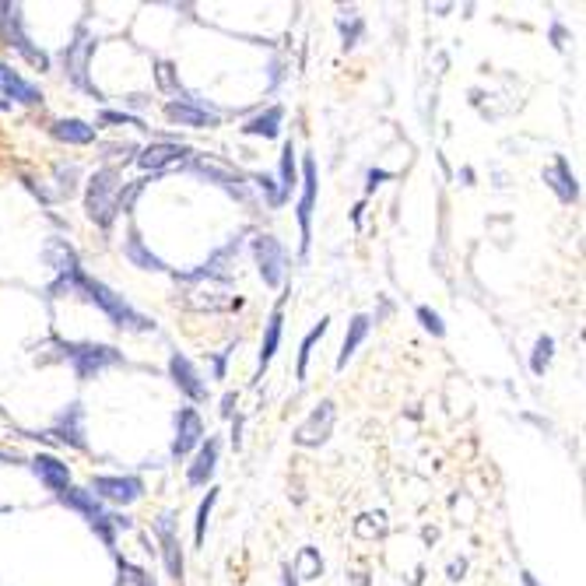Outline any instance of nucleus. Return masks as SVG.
<instances>
[{"label":"nucleus","instance_id":"14","mask_svg":"<svg viewBox=\"0 0 586 586\" xmlns=\"http://www.w3.org/2000/svg\"><path fill=\"white\" fill-rule=\"evenodd\" d=\"M316 162L306 158L302 162V197H298V232H302V253H309L313 243V211H316Z\"/></svg>","mask_w":586,"mask_h":586},{"label":"nucleus","instance_id":"25","mask_svg":"<svg viewBox=\"0 0 586 586\" xmlns=\"http://www.w3.org/2000/svg\"><path fill=\"white\" fill-rule=\"evenodd\" d=\"M277 207L292 201V190L298 186V176H295V141H285L281 148V165H277Z\"/></svg>","mask_w":586,"mask_h":586},{"label":"nucleus","instance_id":"38","mask_svg":"<svg viewBox=\"0 0 586 586\" xmlns=\"http://www.w3.org/2000/svg\"><path fill=\"white\" fill-rule=\"evenodd\" d=\"M116 562H120V576H123V580H127L131 586H158L155 580H152V576L144 572V569H137V565H131L127 559H120V555H116Z\"/></svg>","mask_w":586,"mask_h":586},{"label":"nucleus","instance_id":"8","mask_svg":"<svg viewBox=\"0 0 586 586\" xmlns=\"http://www.w3.org/2000/svg\"><path fill=\"white\" fill-rule=\"evenodd\" d=\"M165 116L180 127H194V131H204V127H218L222 123V110L211 106L201 95H180L173 102H165Z\"/></svg>","mask_w":586,"mask_h":586},{"label":"nucleus","instance_id":"11","mask_svg":"<svg viewBox=\"0 0 586 586\" xmlns=\"http://www.w3.org/2000/svg\"><path fill=\"white\" fill-rule=\"evenodd\" d=\"M334 422H338V404H334V401H319V404L313 407V414L295 429L292 443L302 446V450H316V446H323V443L330 439Z\"/></svg>","mask_w":586,"mask_h":586},{"label":"nucleus","instance_id":"5","mask_svg":"<svg viewBox=\"0 0 586 586\" xmlns=\"http://www.w3.org/2000/svg\"><path fill=\"white\" fill-rule=\"evenodd\" d=\"M120 194H123V176L116 165H102L95 169L89 180V194H85V215L99 228H110L120 215Z\"/></svg>","mask_w":586,"mask_h":586},{"label":"nucleus","instance_id":"47","mask_svg":"<svg viewBox=\"0 0 586 586\" xmlns=\"http://www.w3.org/2000/svg\"><path fill=\"white\" fill-rule=\"evenodd\" d=\"M519 580H523V586H541V583H538V580H534V576H530V572H527V569L519 572Z\"/></svg>","mask_w":586,"mask_h":586},{"label":"nucleus","instance_id":"45","mask_svg":"<svg viewBox=\"0 0 586 586\" xmlns=\"http://www.w3.org/2000/svg\"><path fill=\"white\" fill-rule=\"evenodd\" d=\"M232 411H235V393H225V401H222V414L232 418Z\"/></svg>","mask_w":586,"mask_h":586},{"label":"nucleus","instance_id":"6","mask_svg":"<svg viewBox=\"0 0 586 586\" xmlns=\"http://www.w3.org/2000/svg\"><path fill=\"white\" fill-rule=\"evenodd\" d=\"M95 36L89 32V25H78L74 28V39H70L64 49H60V60H64V74H68V81L74 85V89L89 91L91 99H102V91H99V85L91 81V53H95Z\"/></svg>","mask_w":586,"mask_h":586},{"label":"nucleus","instance_id":"24","mask_svg":"<svg viewBox=\"0 0 586 586\" xmlns=\"http://www.w3.org/2000/svg\"><path fill=\"white\" fill-rule=\"evenodd\" d=\"M123 256L134 264V267H141V271H169L162 260H158L152 249L144 246V239H141V232L137 228H131L127 232V243H123Z\"/></svg>","mask_w":586,"mask_h":586},{"label":"nucleus","instance_id":"21","mask_svg":"<svg viewBox=\"0 0 586 586\" xmlns=\"http://www.w3.org/2000/svg\"><path fill=\"white\" fill-rule=\"evenodd\" d=\"M32 474L43 481L49 492H64V488H70V467L64 464V460H57V456H49V453H39V456H32Z\"/></svg>","mask_w":586,"mask_h":586},{"label":"nucleus","instance_id":"2","mask_svg":"<svg viewBox=\"0 0 586 586\" xmlns=\"http://www.w3.org/2000/svg\"><path fill=\"white\" fill-rule=\"evenodd\" d=\"M176 285H183V306L197 309V313H222L239 306V298L232 295V277L207 274L204 267L176 274Z\"/></svg>","mask_w":586,"mask_h":586},{"label":"nucleus","instance_id":"29","mask_svg":"<svg viewBox=\"0 0 586 586\" xmlns=\"http://www.w3.org/2000/svg\"><path fill=\"white\" fill-rule=\"evenodd\" d=\"M281 323H285V298L274 306L271 319H267V334H264V344H260V372L271 365V359L277 355V344H281Z\"/></svg>","mask_w":586,"mask_h":586},{"label":"nucleus","instance_id":"36","mask_svg":"<svg viewBox=\"0 0 586 586\" xmlns=\"http://www.w3.org/2000/svg\"><path fill=\"white\" fill-rule=\"evenodd\" d=\"M155 81L162 91H169V95H183V85H180V74L176 68L169 64V60H155Z\"/></svg>","mask_w":586,"mask_h":586},{"label":"nucleus","instance_id":"28","mask_svg":"<svg viewBox=\"0 0 586 586\" xmlns=\"http://www.w3.org/2000/svg\"><path fill=\"white\" fill-rule=\"evenodd\" d=\"M49 134L57 137V141H64V144H91L95 141V127L85 123V120H57V123H49Z\"/></svg>","mask_w":586,"mask_h":586},{"label":"nucleus","instance_id":"41","mask_svg":"<svg viewBox=\"0 0 586 586\" xmlns=\"http://www.w3.org/2000/svg\"><path fill=\"white\" fill-rule=\"evenodd\" d=\"M365 190H369V194H372V190H376V186H380V183L383 180H390V173H386V169H369V173H365Z\"/></svg>","mask_w":586,"mask_h":586},{"label":"nucleus","instance_id":"13","mask_svg":"<svg viewBox=\"0 0 586 586\" xmlns=\"http://www.w3.org/2000/svg\"><path fill=\"white\" fill-rule=\"evenodd\" d=\"M253 256H256V271L264 277V285L267 288H281L285 285V246L274 235L260 232L253 239Z\"/></svg>","mask_w":586,"mask_h":586},{"label":"nucleus","instance_id":"43","mask_svg":"<svg viewBox=\"0 0 586 586\" xmlns=\"http://www.w3.org/2000/svg\"><path fill=\"white\" fill-rule=\"evenodd\" d=\"M464 572H467V559H453L450 569H446V576H450L453 583H460V580H464Z\"/></svg>","mask_w":586,"mask_h":586},{"label":"nucleus","instance_id":"16","mask_svg":"<svg viewBox=\"0 0 586 586\" xmlns=\"http://www.w3.org/2000/svg\"><path fill=\"white\" fill-rule=\"evenodd\" d=\"M169 376H173V383L180 386L183 397H190L194 404L207 401V383L201 380L197 365L186 359V355H180V351H173V355H169Z\"/></svg>","mask_w":586,"mask_h":586},{"label":"nucleus","instance_id":"42","mask_svg":"<svg viewBox=\"0 0 586 586\" xmlns=\"http://www.w3.org/2000/svg\"><path fill=\"white\" fill-rule=\"evenodd\" d=\"M228 355H232V348H225V351H218V355H215V361H211V365H215V380H225Z\"/></svg>","mask_w":586,"mask_h":586},{"label":"nucleus","instance_id":"20","mask_svg":"<svg viewBox=\"0 0 586 586\" xmlns=\"http://www.w3.org/2000/svg\"><path fill=\"white\" fill-rule=\"evenodd\" d=\"M183 158H190V148H186V144H176V141H155V144H148V148L137 155V165H141L144 173H162L165 165H176Z\"/></svg>","mask_w":586,"mask_h":586},{"label":"nucleus","instance_id":"15","mask_svg":"<svg viewBox=\"0 0 586 586\" xmlns=\"http://www.w3.org/2000/svg\"><path fill=\"white\" fill-rule=\"evenodd\" d=\"M15 102L39 106V102H43V91L36 89L32 81H25L18 70H11L7 64H0V110H11Z\"/></svg>","mask_w":586,"mask_h":586},{"label":"nucleus","instance_id":"12","mask_svg":"<svg viewBox=\"0 0 586 586\" xmlns=\"http://www.w3.org/2000/svg\"><path fill=\"white\" fill-rule=\"evenodd\" d=\"M43 439H57V443H64L70 450H89V439H85V407L81 401H70L57 418H53V425L46 432Z\"/></svg>","mask_w":586,"mask_h":586},{"label":"nucleus","instance_id":"27","mask_svg":"<svg viewBox=\"0 0 586 586\" xmlns=\"http://www.w3.org/2000/svg\"><path fill=\"white\" fill-rule=\"evenodd\" d=\"M281 120H285V110H281V106H271V110H264V113L253 116V120H246V123H243V134L271 141V137L281 134Z\"/></svg>","mask_w":586,"mask_h":586},{"label":"nucleus","instance_id":"18","mask_svg":"<svg viewBox=\"0 0 586 586\" xmlns=\"http://www.w3.org/2000/svg\"><path fill=\"white\" fill-rule=\"evenodd\" d=\"M218 456H222V439L218 435H207L201 446H197V456H194V464L186 467V481L194 485V488H204L215 471H218Z\"/></svg>","mask_w":586,"mask_h":586},{"label":"nucleus","instance_id":"40","mask_svg":"<svg viewBox=\"0 0 586 586\" xmlns=\"http://www.w3.org/2000/svg\"><path fill=\"white\" fill-rule=\"evenodd\" d=\"M102 123H116V127H137V131H144V120H137L131 113H113V110H106L102 113Z\"/></svg>","mask_w":586,"mask_h":586},{"label":"nucleus","instance_id":"44","mask_svg":"<svg viewBox=\"0 0 586 586\" xmlns=\"http://www.w3.org/2000/svg\"><path fill=\"white\" fill-rule=\"evenodd\" d=\"M551 39H555V49H565V28L562 25H551Z\"/></svg>","mask_w":586,"mask_h":586},{"label":"nucleus","instance_id":"9","mask_svg":"<svg viewBox=\"0 0 586 586\" xmlns=\"http://www.w3.org/2000/svg\"><path fill=\"white\" fill-rule=\"evenodd\" d=\"M152 534L162 544V565L169 572L173 583H183V572H186V562H183V544H180V530H176V513H158L152 519Z\"/></svg>","mask_w":586,"mask_h":586},{"label":"nucleus","instance_id":"39","mask_svg":"<svg viewBox=\"0 0 586 586\" xmlns=\"http://www.w3.org/2000/svg\"><path fill=\"white\" fill-rule=\"evenodd\" d=\"M414 313H418V319H422V327L429 330L432 338H443V334H446V323H443V316L435 313V309H429V306H418Z\"/></svg>","mask_w":586,"mask_h":586},{"label":"nucleus","instance_id":"32","mask_svg":"<svg viewBox=\"0 0 586 586\" xmlns=\"http://www.w3.org/2000/svg\"><path fill=\"white\" fill-rule=\"evenodd\" d=\"M330 330V316H323L319 323H316L313 330L302 338V348H298V369H295V376L298 380H306V365H309V355H313V348H316V340H323V334Z\"/></svg>","mask_w":586,"mask_h":586},{"label":"nucleus","instance_id":"22","mask_svg":"<svg viewBox=\"0 0 586 586\" xmlns=\"http://www.w3.org/2000/svg\"><path fill=\"white\" fill-rule=\"evenodd\" d=\"M541 180L555 190V197H559L562 204L580 201V183H576V176H572V169H569V162H565L562 155L555 158V165H548V169H544Z\"/></svg>","mask_w":586,"mask_h":586},{"label":"nucleus","instance_id":"37","mask_svg":"<svg viewBox=\"0 0 586 586\" xmlns=\"http://www.w3.org/2000/svg\"><path fill=\"white\" fill-rule=\"evenodd\" d=\"M78 165L70 162V165H57V194H53V201H68L70 194L78 190Z\"/></svg>","mask_w":586,"mask_h":586},{"label":"nucleus","instance_id":"35","mask_svg":"<svg viewBox=\"0 0 586 586\" xmlns=\"http://www.w3.org/2000/svg\"><path fill=\"white\" fill-rule=\"evenodd\" d=\"M215 502H218V488H207L201 509H197V519H194V541H197V544H204V538H207V519H211Z\"/></svg>","mask_w":586,"mask_h":586},{"label":"nucleus","instance_id":"10","mask_svg":"<svg viewBox=\"0 0 586 586\" xmlns=\"http://www.w3.org/2000/svg\"><path fill=\"white\" fill-rule=\"evenodd\" d=\"M91 496L99 502H113V506H134L144 496V481L134 474H99L91 477Z\"/></svg>","mask_w":586,"mask_h":586},{"label":"nucleus","instance_id":"31","mask_svg":"<svg viewBox=\"0 0 586 586\" xmlns=\"http://www.w3.org/2000/svg\"><path fill=\"white\" fill-rule=\"evenodd\" d=\"M292 572H295V580H319V576H323V559H319V551H316L313 544L298 548Z\"/></svg>","mask_w":586,"mask_h":586},{"label":"nucleus","instance_id":"17","mask_svg":"<svg viewBox=\"0 0 586 586\" xmlns=\"http://www.w3.org/2000/svg\"><path fill=\"white\" fill-rule=\"evenodd\" d=\"M204 443V422L194 407H180L176 411V439H173V456L183 460L186 453H194Z\"/></svg>","mask_w":586,"mask_h":586},{"label":"nucleus","instance_id":"7","mask_svg":"<svg viewBox=\"0 0 586 586\" xmlns=\"http://www.w3.org/2000/svg\"><path fill=\"white\" fill-rule=\"evenodd\" d=\"M0 39L7 46H15L18 53H22L25 60L32 64V68L39 70H49V57H46V49L28 39V32H25V22H22V4H11V0H0Z\"/></svg>","mask_w":586,"mask_h":586},{"label":"nucleus","instance_id":"4","mask_svg":"<svg viewBox=\"0 0 586 586\" xmlns=\"http://www.w3.org/2000/svg\"><path fill=\"white\" fill-rule=\"evenodd\" d=\"M57 498H60V506H68V509H74V513H81V517L89 519V527L99 534V541L106 544L113 555H116L120 530H134V519L123 517V513H110L99 498L91 496L89 488H64Z\"/></svg>","mask_w":586,"mask_h":586},{"label":"nucleus","instance_id":"19","mask_svg":"<svg viewBox=\"0 0 586 586\" xmlns=\"http://www.w3.org/2000/svg\"><path fill=\"white\" fill-rule=\"evenodd\" d=\"M194 173H201L204 180L218 183L228 197H235V201L243 204L253 201V197H249V183L243 180V176H235V173H228L225 165H215V162H207V158H197V162H194Z\"/></svg>","mask_w":586,"mask_h":586},{"label":"nucleus","instance_id":"26","mask_svg":"<svg viewBox=\"0 0 586 586\" xmlns=\"http://www.w3.org/2000/svg\"><path fill=\"white\" fill-rule=\"evenodd\" d=\"M369 327H372V319H369L365 313H355L351 319H348V334H344V344H340L338 369H344V365L351 361V355L361 348V340L369 338Z\"/></svg>","mask_w":586,"mask_h":586},{"label":"nucleus","instance_id":"23","mask_svg":"<svg viewBox=\"0 0 586 586\" xmlns=\"http://www.w3.org/2000/svg\"><path fill=\"white\" fill-rule=\"evenodd\" d=\"M43 256L49 260V267L57 271V277H68V274L81 271V264H78V253L70 246L68 239H60V235H49L43 246Z\"/></svg>","mask_w":586,"mask_h":586},{"label":"nucleus","instance_id":"48","mask_svg":"<svg viewBox=\"0 0 586 586\" xmlns=\"http://www.w3.org/2000/svg\"><path fill=\"white\" fill-rule=\"evenodd\" d=\"M351 583H355V586H369V580H365V572H355V576H351Z\"/></svg>","mask_w":586,"mask_h":586},{"label":"nucleus","instance_id":"34","mask_svg":"<svg viewBox=\"0 0 586 586\" xmlns=\"http://www.w3.org/2000/svg\"><path fill=\"white\" fill-rule=\"evenodd\" d=\"M338 28H340V39H344V49H351V46H359L361 32H365V22H361L355 11H340Z\"/></svg>","mask_w":586,"mask_h":586},{"label":"nucleus","instance_id":"3","mask_svg":"<svg viewBox=\"0 0 586 586\" xmlns=\"http://www.w3.org/2000/svg\"><path fill=\"white\" fill-rule=\"evenodd\" d=\"M78 295H85L91 306H99L102 313L110 316V323L120 327V330H134V334H148V330H155V319H148L144 313H137L123 295H116L110 285H102L99 277H89L85 271H81V277H78Z\"/></svg>","mask_w":586,"mask_h":586},{"label":"nucleus","instance_id":"33","mask_svg":"<svg viewBox=\"0 0 586 586\" xmlns=\"http://www.w3.org/2000/svg\"><path fill=\"white\" fill-rule=\"evenodd\" d=\"M551 359H555V338H551V334H541L538 344H534V351H530V372H534V376H544Z\"/></svg>","mask_w":586,"mask_h":586},{"label":"nucleus","instance_id":"1","mask_svg":"<svg viewBox=\"0 0 586 586\" xmlns=\"http://www.w3.org/2000/svg\"><path fill=\"white\" fill-rule=\"evenodd\" d=\"M46 351L53 348V355H46L43 361H70L74 376L81 383L95 380L99 372L123 365V351H116L113 344H95V340H64V338H49L43 344Z\"/></svg>","mask_w":586,"mask_h":586},{"label":"nucleus","instance_id":"30","mask_svg":"<svg viewBox=\"0 0 586 586\" xmlns=\"http://www.w3.org/2000/svg\"><path fill=\"white\" fill-rule=\"evenodd\" d=\"M386 513L383 509H372V513H361L355 523H351V534L359 538V541H376V538H383L386 534Z\"/></svg>","mask_w":586,"mask_h":586},{"label":"nucleus","instance_id":"46","mask_svg":"<svg viewBox=\"0 0 586 586\" xmlns=\"http://www.w3.org/2000/svg\"><path fill=\"white\" fill-rule=\"evenodd\" d=\"M281 576H285V586H298V580H295V572H292V565H285V569H281Z\"/></svg>","mask_w":586,"mask_h":586}]
</instances>
